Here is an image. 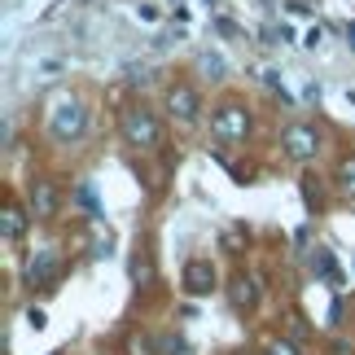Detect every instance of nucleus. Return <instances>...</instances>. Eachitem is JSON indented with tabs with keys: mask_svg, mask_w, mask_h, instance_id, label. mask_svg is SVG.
Listing matches in <instances>:
<instances>
[{
	"mask_svg": "<svg viewBox=\"0 0 355 355\" xmlns=\"http://www.w3.org/2000/svg\"><path fill=\"white\" fill-rule=\"evenodd\" d=\"M158 119H154V110H128L123 114V136H128V145H136V149H154L158 145Z\"/></svg>",
	"mask_w": 355,
	"mask_h": 355,
	"instance_id": "nucleus-1",
	"label": "nucleus"
},
{
	"mask_svg": "<svg viewBox=\"0 0 355 355\" xmlns=\"http://www.w3.org/2000/svg\"><path fill=\"white\" fill-rule=\"evenodd\" d=\"M281 145H285V154H290V158L307 162V158L320 154V132L311 128V123H290L285 136H281Z\"/></svg>",
	"mask_w": 355,
	"mask_h": 355,
	"instance_id": "nucleus-2",
	"label": "nucleus"
},
{
	"mask_svg": "<svg viewBox=\"0 0 355 355\" xmlns=\"http://www.w3.org/2000/svg\"><path fill=\"white\" fill-rule=\"evenodd\" d=\"M211 128H215L220 141H241V136L250 132V114H245L241 105H220L215 119H211Z\"/></svg>",
	"mask_w": 355,
	"mask_h": 355,
	"instance_id": "nucleus-3",
	"label": "nucleus"
},
{
	"mask_svg": "<svg viewBox=\"0 0 355 355\" xmlns=\"http://www.w3.org/2000/svg\"><path fill=\"white\" fill-rule=\"evenodd\" d=\"M259 298H263V281L259 277H237L233 285H228V307L233 311H254Z\"/></svg>",
	"mask_w": 355,
	"mask_h": 355,
	"instance_id": "nucleus-4",
	"label": "nucleus"
},
{
	"mask_svg": "<svg viewBox=\"0 0 355 355\" xmlns=\"http://www.w3.org/2000/svg\"><path fill=\"white\" fill-rule=\"evenodd\" d=\"M84 123H88V110L79 101H66L62 110H53V132H58L62 141H75V136L84 132Z\"/></svg>",
	"mask_w": 355,
	"mask_h": 355,
	"instance_id": "nucleus-5",
	"label": "nucleus"
},
{
	"mask_svg": "<svg viewBox=\"0 0 355 355\" xmlns=\"http://www.w3.org/2000/svg\"><path fill=\"white\" fill-rule=\"evenodd\" d=\"M167 110H171V119L193 123V119H198V92L189 88V84H175V88L167 92Z\"/></svg>",
	"mask_w": 355,
	"mask_h": 355,
	"instance_id": "nucleus-6",
	"label": "nucleus"
},
{
	"mask_svg": "<svg viewBox=\"0 0 355 355\" xmlns=\"http://www.w3.org/2000/svg\"><path fill=\"white\" fill-rule=\"evenodd\" d=\"M184 290H189V294H198V298L215 290V268L207 263V259H193V263L184 268Z\"/></svg>",
	"mask_w": 355,
	"mask_h": 355,
	"instance_id": "nucleus-7",
	"label": "nucleus"
},
{
	"mask_svg": "<svg viewBox=\"0 0 355 355\" xmlns=\"http://www.w3.org/2000/svg\"><path fill=\"white\" fill-rule=\"evenodd\" d=\"M53 272H58V250H40V254L31 259V263H26V281L40 285V290H49Z\"/></svg>",
	"mask_w": 355,
	"mask_h": 355,
	"instance_id": "nucleus-8",
	"label": "nucleus"
},
{
	"mask_svg": "<svg viewBox=\"0 0 355 355\" xmlns=\"http://www.w3.org/2000/svg\"><path fill=\"white\" fill-rule=\"evenodd\" d=\"M31 215H40V220L58 215V189H53V180H35V189H31Z\"/></svg>",
	"mask_w": 355,
	"mask_h": 355,
	"instance_id": "nucleus-9",
	"label": "nucleus"
},
{
	"mask_svg": "<svg viewBox=\"0 0 355 355\" xmlns=\"http://www.w3.org/2000/svg\"><path fill=\"white\" fill-rule=\"evenodd\" d=\"M0 224H5V241H9V245L26 233V220H22V211H18V207H5V220H0Z\"/></svg>",
	"mask_w": 355,
	"mask_h": 355,
	"instance_id": "nucleus-10",
	"label": "nucleus"
},
{
	"mask_svg": "<svg viewBox=\"0 0 355 355\" xmlns=\"http://www.w3.org/2000/svg\"><path fill=\"white\" fill-rule=\"evenodd\" d=\"M338 189H343V193H355V154L338 162Z\"/></svg>",
	"mask_w": 355,
	"mask_h": 355,
	"instance_id": "nucleus-11",
	"label": "nucleus"
},
{
	"mask_svg": "<svg viewBox=\"0 0 355 355\" xmlns=\"http://www.w3.org/2000/svg\"><path fill=\"white\" fill-rule=\"evenodd\" d=\"M132 277H136V290H149V285H154V272H149V263H145V254H136L132 259Z\"/></svg>",
	"mask_w": 355,
	"mask_h": 355,
	"instance_id": "nucleus-12",
	"label": "nucleus"
},
{
	"mask_svg": "<svg viewBox=\"0 0 355 355\" xmlns=\"http://www.w3.org/2000/svg\"><path fill=\"white\" fill-rule=\"evenodd\" d=\"M158 347H154V338H149V334H132L128 338V355H154Z\"/></svg>",
	"mask_w": 355,
	"mask_h": 355,
	"instance_id": "nucleus-13",
	"label": "nucleus"
},
{
	"mask_svg": "<svg viewBox=\"0 0 355 355\" xmlns=\"http://www.w3.org/2000/svg\"><path fill=\"white\" fill-rule=\"evenodd\" d=\"M263 355H298V347L290 343V338H272V343H268V351Z\"/></svg>",
	"mask_w": 355,
	"mask_h": 355,
	"instance_id": "nucleus-14",
	"label": "nucleus"
},
{
	"mask_svg": "<svg viewBox=\"0 0 355 355\" xmlns=\"http://www.w3.org/2000/svg\"><path fill=\"white\" fill-rule=\"evenodd\" d=\"M158 347H162V351H171V355H189V347L180 343V338H171V334H167V338H162V343H158Z\"/></svg>",
	"mask_w": 355,
	"mask_h": 355,
	"instance_id": "nucleus-15",
	"label": "nucleus"
},
{
	"mask_svg": "<svg viewBox=\"0 0 355 355\" xmlns=\"http://www.w3.org/2000/svg\"><path fill=\"white\" fill-rule=\"evenodd\" d=\"M202 66L211 71V79H224V66H220V58H211V53H202Z\"/></svg>",
	"mask_w": 355,
	"mask_h": 355,
	"instance_id": "nucleus-16",
	"label": "nucleus"
}]
</instances>
